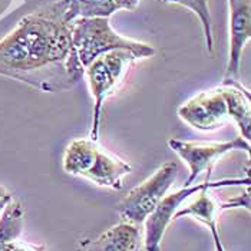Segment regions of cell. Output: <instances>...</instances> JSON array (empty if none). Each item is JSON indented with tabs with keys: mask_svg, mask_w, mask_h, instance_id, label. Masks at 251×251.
<instances>
[{
	"mask_svg": "<svg viewBox=\"0 0 251 251\" xmlns=\"http://www.w3.org/2000/svg\"><path fill=\"white\" fill-rule=\"evenodd\" d=\"M72 25L53 3L22 18L0 40V75L40 92L74 88L83 76V68L72 48Z\"/></svg>",
	"mask_w": 251,
	"mask_h": 251,
	"instance_id": "6da1fadb",
	"label": "cell"
},
{
	"mask_svg": "<svg viewBox=\"0 0 251 251\" xmlns=\"http://www.w3.org/2000/svg\"><path fill=\"white\" fill-rule=\"evenodd\" d=\"M62 167L66 174L86 178L114 191L122 190L125 176L132 173L126 161L108 152L91 138L74 139L63 152Z\"/></svg>",
	"mask_w": 251,
	"mask_h": 251,
	"instance_id": "7a4b0ae2",
	"label": "cell"
},
{
	"mask_svg": "<svg viewBox=\"0 0 251 251\" xmlns=\"http://www.w3.org/2000/svg\"><path fill=\"white\" fill-rule=\"evenodd\" d=\"M72 48L80 66L85 68L99 55L111 50H128L139 59L152 58V45L118 35L109 18H80L72 25Z\"/></svg>",
	"mask_w": 251,
	"mask_h": 251,
	"instance_id": "3957f363",
	"label": "cell"
},
{
	"mask_svg": "<svg viewBox=\"0 0 251 251\" xmlns=\"http://www.w3.org/2000/svg\"><path fill=\"white\" fill-rule=\"evenodd\" d=\"M139 60L135 53L128 50H111L99 55L94 59L83 71L88 79L89 91L94 98L92 108V126L89 138L92 141L99 139L100 134V119L105 100L114 95L122 80L125 79L131 65Z\"/></svg>",
	"mask_w": 251,
	"mask_h": 251,
	"instance_id": "277c9868",
	"label": "cell"
},
{
	"mask_svg": "<svg viewBox=\"0 0 251 251\" xmlns=\"http://www.w3.org/2000/svg\"><path fill=\"white\" fill-rule=\"evenodd\" d=\"M235 185H246L250 187V176L246 175L244 178H226L211 181L205 179L201 184H193L190 187H182L175 193L165 195L159 204L155 207V210L148 215L145 223V231H144V249L145 251H161V244L164 240L165 231L168 226L173 223L175 213L181 208V204L188 200L191 195H195L202 190H217V188H226V187H235Z\"/></svg>",
	"mask_w": 251,
	"mask_h": 251,
	"instance_id": "5b68a950",
	"label": "cell"
},
{
	"mask_svg": "<svg viewBox=\"0 0 251 251\" xmlns=\"http://www.w3.org/2000/svg\"><path fill=\"white\" fill-rule=\"evenodd\" d=\"M178 175V164L167 162L159 167L142 184L132 188L128 195L118 204V214L121 221L131 224L144 223L155 210L159 201L167 195Z\"/></svg>",
	"mask_w": 251,
	"mask_h": 251,
	"instance_id": "8992f818",
	"label": "cell"
},
{
	"mask_svg": "<svg viewBox=\"0 0 251 251\" xmlns=\"http://www.w3.org/2000/svg\"><path fill=\"white\" fill-rule=\"evenodd\" d=\"M168 147L190 168V175L184 187L193 185L202 173H207V178L210 179L213 167L224 155L230 154L232 151H244L250 156L251 150L250 141L241 136L224 142H195V141L171 138L168 141Z\"/></svg>",
	"mask_w": 251,
	"mask_h": 251,
	"instance_id": "52a82bcc",
	"label": "cell"
},
{
	"mask_svg": "<svg viewBox=\"0 0 251 251\" xmlns=\"http://www.w3.org/2000/svg\"><path fill=\"white\" fill-rule=\"evenodd\" d=\"M176 114L187 125L201 132L221 129L230 122L227 100L221 86L194 95L176 109Z\"/></svg>",
	"mask_w": 251,
	"mask_h": 251,
	"instance_id": "ba28073f",
	"label": "cell"
},
{
	"mask_svg": "<svg viewBox=\"0 0 251 251\" xmlns=\"http://www.w3.org/2000/svg\"><path fill=\"white\" fill-rule=\"evenodd\" d=\"M234 208H244V210L250 211V190H249V187L244 194H240L231 200H227L223 202L215 201V198L210 194V190H202L198 193V197H195L193 202H190L187 207H181L175 213L173 221L184 218V217H191L194 220L202 223L211 231L215 251H226L223 243H221V238H220L217 223H218L220 214H223L227 210H234Z\"/></svg>",
	"mask_w": 251,
	"mask_h": 251,
	"instance_id": "9c48e42d",
	"label": "cell"
},
{
	"mask_svg": "<svg viewBox=\"0 0 251 251\" xmlns=\"http://www.w3.org/2000/svg\"><path fill=\"white\" fill-rule=\"evenodd\" d=\"M228 1V30L230 50L227 62V76L235 77L240 74V65L246 45L251 39V0Z\"/></svg>",
	"mask_w": 251,
	"mask_h": 251,
	"instance_id": "30bf717a",
	"label": "cell"
},
{
	"mask_svg": "<svg viewBox=\"0 0 251 251\" xmlns=\"http://www.w3.org/2000/svg\"><path fill=\"white\" fill-rule=\"evenodd\" d=\"M221 89L227 100L230 122L235 124L240 136L250 141L251 138V98L250 91L235 77L226 76Z\"/></svg>",
	"mask_w": 251,
	"mask_h": 251,
	"instance_id": "8fae6325",
	"label": "cell"
},
{
	"mask_svg": "<svg viewBox=\"0 0 251 251\" xmlns=\"http://www.w3.org/2000/svg\"><path fill=\"white\" fill-rule=\"evenodd\" d=\"M142 235L136 224L121 221L85 244V251H139Z\"/></svg>",
	"mask_w": 251,
	"mask_h": 251,
	"instance_id": "7c38bea8",
	"label": "cell"
},
{
	"mask_svg": "<svg viewBox=\"0 0 251 251\" xmlns=\"http://www.w3.org/2000/svg\"><path fill=\"white\" fill-rule=\"evenodd\" d=\"M25 223V208L19 201L13 200L0 214V251L3 247L19 238Z\"/></svg>",
	"mask_w": 251,
	"mask_h": 251,
	"instance_id": "4fadbf2b",
	"label": "cell"
},
{
	"mask_svg": "<svg viewBox=\"0 0 251 251\" xmlns=\"http://www.w3.org/2000/svg\"><path fill=\"white\" fill-rule=\"evenodd\" d=\"M162 3H171V4H179L188 10H191L194 15L198 18L207 50L213 55L214 53V35H213V19H211V10H210V0H159Z\"/></svg>",
	"mask_w": 251,
	"mask_h": 251,
	"instance_id": "5bb4252c",
	"label": "cell"
},
{
	"mask_svg": "<svg viewBox=\"0 0 251 251\" xmlns=\"http://www.w3.org/2000/svg\"><path fill=\"white\" fill-rule=\"evenodd\" d=\"M1 251H46V247L43 244H33V243L16 238V240L7 243Z\"/></svg>",
	"mask_w": 251,
	"mask_h": 251,
	"instance_id": "9a60e30c",
	"label": "cell"
},
{
	"mask_svg": "<svg viewBox=\"0 0 251 251\" xmlns=\"http://www.w3.org/2000/svg\"><path fill=\"white\" fill-rule=\"evenodd\" d=\"M12 201H13V195H12V193H10L6 187L0 185V214L4 211V208H6Z\"/></svg>",
	"mask_w": 251,
	"mask_h": 251,
	"instance_id": "2e32d148",
	"label": "cell"
},
{
	"mask_svg": "<svg viewBox=\"0 0 251 251\" xmlns=\"http://www.w3.org/2000/svg\"><path fill=\"white\" fill-rule=\"evenodd\" d=\"M118 10H135L141 0H112Z\"/></svg>",
	"mask_w": 251,
	"mask_h": 251,
	"instance_id": "e0dca14e",
	"label": "cell"
}]
</instances>
